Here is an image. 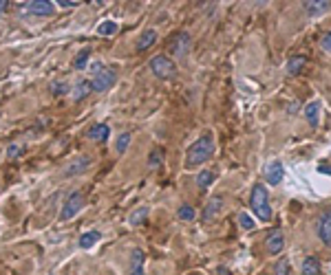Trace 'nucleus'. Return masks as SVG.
<instances>
[{"label": "nucleus", "instance_id": "obj_1", "mask_svg": "<svg viewBox=\"0 0 331 275\" xmlns=\"http://www.w3.org/2000/svg\"><path fill=\"white\" fill-rule=\"evenodd\" d=\"M212 154H214V139H212V134H203L201 139H197V141L190 145L188 156H185V168H197V165L206 163Z\"/></svg>", "mask_w": 331, "mask_h": 275}, {"label": "nucleus", "instance_id": "obj_2", "mask_svg": "<svg viewBox=\"0 0 331 275\" xmlns=\"http://www.w3.org/2000/svg\"><path fill=\"white\" fill-rule=\"evenodd\" d=\"M250 205L252 209H254L256 218L261 220V223H267V220H272V207H269V192L265 185H254L252 187V196H250Z\"/></svg>", "mask_w": 331, "mask_h": 275}, {"label": "nucleus", "instance_id": "obj_3", "mask_svg": "<svg viewBox=\"0 0 331 275\" xmlns=\"http://www.w3.org/2000/svg\"><path fill=\"white\" fill-rule=\"evenodd\" d=\"M150 71L159 79H172L177 75V64H174L168 55H155V58L150 60Z\"/></svg>", "mask_w": 331, "mask_h": 275}, {"label": "nucleus", "instance_id": "obj_4", "mask_svg": "<svg viewBox=\"0 0 331 275\" xmlns=\"http://www.w3.org/2000/svg\"><path fill=\"white\" fill-rule=\"evenodd\" d=\"M117 82V71L115 69H108V66H104L100 73H95L93 79H91V86L95 93H106L108 88H113Z\"/></svg>", "mask_w": 331, "mask_h": 275}, {"label": "nucleus", "instance_id": "obj_5", "mask_svg": "<svg viewBox=\"0 0 331 275\" xmlns=\"http://www.w3.org/2000/svg\"><path fill=\"white\" fill-rule=\"evenodd\" d=\"M84 194L82 192H73L69 198H66V203H64V207H62V213H60V218L62 220H71L73 216H77L80 213V209L84 207Z\"/></svg>", "mask_w": 331, "mask_h": 275}, {"label": "nucleus", "instance_id": "obj_6", "mask_svg": "<svg viewBox=\"0 0 331 275\" xmlns=\"http://www.w3.org/2000/svg\"><path fill=\"white\" fill-rule=\"evenodd\" d=\"M168 46H170V53L174 58H183V55L190 51V35L185 31H179L177 35L170 38V44Z\"/></svg>", "mask_w": 331, "mask_h": 275}, {"label": "nucleus", "instance_id": "obj_7", "mask_svg": "<svg viewBox=\"0 0 331 275\" xmlns=\"http://www.w3.org/2000/svg\"><path fill=\"white\" fill-rule=\"evenodd\" d=\"M285 247V238H282V231L280 229H274L272 234L265 238V249H267L269 255H278Z\"/></svg>", "mask_w": 331, "mask_h": 275}, {"label": "nucleus", "instance_id": "obj_8", "mask_svg": "<svg viewBox=\"0 0 331 275\" xmlns=\"http://www.w3.org/2000/svg\"><path fill=\"white\" fill-rule=\"evenodd\" d=\"M318 238L324 247H331V209H327L318 220Z\"/></svg>", "mask_w": 331, "mask_h": 275}, {"label": "nucleus", "instance_id": "obj_9", "mask_svg": "<svg viewBox=\"0 0 331 275\" xmlns=\"http://www.w3.org/2000/svg\"><path fill=\"white\" fill-rule=\"evenodd\" d=\"M282 174H285V170H282V163L278 161V158L265 168V179H267L269 185H278V183L282 181Z\"/></svg>", "mask_w": 331, "mask_h": 275}, {"label": "nucleus", "instance_id": "obj_10", "mask_svg": "<svg viewBox=\"0 0 331 275\" xmlns=\"http://www.w3.org/2000/svg\"><path fill=\"white\" fill-rule=\"evenodd\" d=\"M53 3H46V0H31L27 5V11L29 14H35V16H51L53 14Z\"/></svg>", "mask_w": 331, "mask_h": 275}, {"label": "nucleus", "instance_id": "obj_11", "mask_svg": "<svg viewBox=\"0 0 331 275\" xmlns=\"http://www.w3.org/2000/svg\"><path fill=\"white\" fill-rule=\"evenodd\" d=\"M221 209H223V196H219V194H216V196L210 198V203L206 205V209H203V220H206V223L214 220V216Z\"/></svg>", "mask_w": 331, "mask_h": 275}, {"label": "nucleus", "instance_id": "obj_12", "mask_svg": "<svg viewBox=\"0 0 331 275\" xmlns=\"http://www.w3.org/2000/svg\"><path fill=\"white\" fill-rule=\"evenodd\" d=\"M303 7L307 9V14H309V16H320L327 9H331V3H329V0H307Z\"/></svg>", "mask_w": 331, "mask_h": 275}, {"label": "nucleus", "instance_id": "obj_13", "mask_svg": "<svg viewBox=\"0 0 331 275\" xmlns=\"http://www.w3.org/2000/svg\"><path fill=\"white\" fill-rule=\"evenodd\" d=\"M91 93H93L91 79H77L75 86H73V99H75V101H82L84 97H88Z\"/></svg>", "mask_w": 331, "mask_h": 275}, {"label": "nucleus", "instance_id": "obj_14", "mask_svg": "<svg viewBox=\"0 0 331 275\" xmlns=\"http://www.w3.org/2000/svg\"><path fill=\"white\" fill-rule=\"evenodd\" d=\"M320 108H322L320 101H311L305 106V117L309 121V126L318 128V124H320Z\"/></svg>", "mask_w": 331, "mask_h": 275}, {"label": "nucleus", "instance_id": "obj_15", "mask_svg": "<svg viewBox=\"0 0 331 275\" xmlns=\"http://www.w3.org/2000/svg\"><path fill=\"white\" fill-rule=\"evenodd\" d=\"M88 165H91V156H77L73 163L69 165V168H66V176H75V174H82L84 170L88 168Z\"/></svg>", "mask_w": 331, "mask_h": 275}, {"label": "nucleus", "instance_id": "obj_16", "mask_svg": "<svg viewBox=\"0 0 331 275\" xmlns=\"http://www.w3.org/2000/svg\"><path fill=\"white\" fill-rule=\"evenodd\" d=\"M157 42V33L153 31V29H146L141 35H139V40H137V51L144 53V51H148L150 46Z\"/></svg>", "mask_w": 331, "mask_h": 275}, {"label": "nucleus", "instance_id": "obj_17", "mask_svg": "<svg viewBox=\"0 0 331 275\" xmlns=\"http://www.w3.org/2000/svg\"><path fill=\"white\" fill-rule=\"evenodd\" d=\"M108 132H111V128H108L106 124H98V126H93L91 130L86 132V137L91 139V141H106Z\"/></svg>", "mask_w": 331, "mask_h": 275}, {"label": "nucleus", "instance_id": "obj_18", "mask_svg": "<svg viewBox=\"0 0 331 275\" xmlns=\"http://www.w3.org/2000/svg\"><path fill=\"white\" fill-rule=\"evenodd\" d=\"M144 251H139V249H135V251L130 253V273L128 275H144Z\"/></svg>", "mask_w": 331, "mask_h": 275}, {"label": "nucleus", "instance_id": "obj_19", "mask_svg": "<svg viewBox=\"0 0 331 275\" xmlns=\"http://www.w3.org/2000/svg\"><path fill=\"white\" fill-rule=\"evenodd\" d=\"M216 174L212 172V170H203V172H199L197 176V185H199V192H208V187L214 183Z\"/></svg>", "mask_w": 331, "mask_h": 275}, {"label": "nucleus", "instance_id": "obj_20", "mask_svg": "<svg viewBox=\"0 0 331 275\" xmlns=\"http://www.w3.org/2000/svg\"><path fill=\"white\" fill-rule=\"evenodd\" d=\"M305 64H307L305 55H296V58H292L290 62H287V73H290V75H300L305 69Z\"/></svg>", "mask_w": 331, "mask_h": 275}, {"label": "nucleus", "instance_id": "obj_21", "mask_svg": "<svg viewBox=\"0 0 331 275\" xmlns=\"http://www.w3.org/2000/svg\"><path fill=\"white\" fill-rule=\"evenodd\" d=\"M148 213H150V209H148L146 205H144V207H139V209H135V211L130 213V216H128V223L132 225V227H139V225L146 223Z\"/></svg>", "mask_w": 331, "mask_h": 275}, {"label": "nucleus", "instance_id": "obj_22", "mask_svg": "<svg viewBox=\"0 0 331 275\" xmlns=\"http://www.w3.org/2000/svg\"><path fill=\"white\" fill-rule=\"evenodd\" d=\"M161 165H164V150H161V148L150 150V154H148V168L155 170V168H161Z\"/></svg>", "mask_w": 331, "mask_h": 275}, {"label": "nucleus", "instance_id": "obj_23", "mask_svg": "<svg viewBox=\"0 0 331 275\" xmlns=\"http://www.w3.org/2000/svg\"><path fill=\"white\" fill-rule=\"evenodd\" d=\"M320 260L318 258H307L305 262H303V273L305 275H318L320 273Z\"/></svg>", "mask_w": 331, "mask_h": 275}, {"label": "nucleus", "instance_id": "obj_24", "mask_svg": "<svg viewBox=\"0 0 331 275\" xmlns=\"http://www.w3.org/2000/svg\"><path fill=\"white\" fill-rule=\"evenodd\" d=\"M88 58H91V51H88V48L80 51V53L75 55V60H73V69L75 71H84L88 66Z\"/></svg>", "mask_w": 331, "mask_h": 275}, {"label": "nucleus", "instance_id": "obj_25", "mask_svg": "<svg viewBox=\"0 0 331 275\" xmlns=\"http://www.w3.org/2000/svg\"><path fill=\"white\" fill-rule=\"evenodd\" d=\"M100 238H102L100 231H86V234H82V238H80V247L82 249H91Z\"/></svg>", "mask_w": 331, "mask_h": 275}, {"label": "nucleus", "instance_id": "obj_26", "mask_svg": "<svg viewBox=\"0 0 331 275\" xmlns=\"http://www.w3.org/2000/svg\"><path fill=\"white\" fill-rule=\"evenodd\" d=\"M177 216L181 220H185V223H190V220H195L197 211H195V207H192V205H181V207H179V211H177Z\"/></svg>", "mask_w": 331, "mask_h": 275}, {"label": "nucleus", "instance_id": "obj_27", "mask_svg": "<svg viewBox=\"0 0 331 275\" xmlns=\"http://www.w3.org/2000/svg\"><path fill=\"white\" fill-rule=\"evenodd\" d=\"M49 90H51V95H56V97L66 95V93H69V84H66V82H51Z\"/></svg>", "mask_w": 331, "mask_h": 275}, {"label": "nucleus", "instance_id": "obj_28", "mask_svg": "<svg viewBox=\"0 0 331 275\" xmlns=\"http://www.w3.org/2000/svg\"><path fill=\"white\" fill-rule=\"evenodd\" d=\"M117 31V24L113 22V20H106V22H102L100 27H98V33L100 35H113Z\"/></svg>", "mask_w": 331, "mask_h": 275}, {"label": "nucleus", "instance_id": "obj_29", "mask_svg": "<svg viewBox=\"0 0 331 275\" xmlns=\"http://www.w3.org/2000/svg\"><path fill=\"white\" fill-rule=\"evenodd\" d=\"M128 143H130V132H122V134H119V139H117V143H115V148H117L119 154H122V152H126Z\"/></svg>", "mask_w": 331, "mask_h": 275}, {"label": "nucleus", "instance_id": "obj_30", "mask_svg": "<svg viewBox=\"0 0 331 275\" xmlns=\"http://www.w3.org/2000/svg\"><path fill=\"white\" fill-rule=\"evenodd\" d=\"M239 225H241V227H243L245 231H252V229L256 227V225H254V220L250 218V213H245V211L239 216Z\"/></svg>", "mask_w": 331, "mask_h": 275}, {"label": "nucleus", "instance_id": "obj_31", "mask_svg": "<svg viewBox=\"0 0 331 275\" xmlns=\"http://www.w3.org/2000/svg\"><path fill=\"white\" fill-rule=\"evenodd\" d=\"M320 48H322L324 53H331V31L322 33V38H320Z\"/></svg>", "mask_w": 331, "mask_h": 275}, {"label": "nucleus", "instance_id": "obj_32", "mask_svg": "<svg viewBox=\"0 0 331 275\" xmlns=\"http://www.w3.org/2000/svg\"><path fill=\"white\" fill-rule=\"evenodd\" d=\"M276 275H290V262L285 258H280L278 266H276Z\"/></svg>", "mask_w": 331, "mask_h": 275}, {"label": "nucleus", "instance_id": "obj_33", "mask_svg": "<svg viewBox=\"0 0 331 275\" xmlns=\"http://www.w3.org/2000/svg\"><path fill=\"white\" fill-rule=\"evenodd\" d=\"M7 154H9L11 158H14V156L20 154V148H18V145H9V148H7Z\"/></svg>", "mask_w": 331, "mask_h": 275}, {"label": "nucleus", "instance_id": "obj_34", "mask_svg": "<svg viewBox=\"0 0 331 275\" xmlns=\"http://www.w3.org/2000/svg\"><path fill=\"white\" fill-rule=\"evenodd\" d=\"M60 7H77V3H75V0H60Z\"/></svg>", "mask_w": 331, "mask_h": 275}, {"label": "nucleus", "instance_id": "obj_35", "mask_svg": "<svg viewBox=\"0 0 331 275\" xmlns=\"http://www.w3.org/2000/svg\"><path fill=\"white\" fill-rule=\"evenodd\" d=\"M7 7H9L7 0H0V14H5V9H7Z\"/></svg>", "mask_w": 331, "mask_h": 275}, {"label": "nucleus", "instance_id": "obj_36", "mask_svg": "<svg viewBox=\"0 0 331 275\" xmlns=\"http://www.w3.org/2000/svg\"><path fill=\"white\" fill-rule=\"evenodd\" d=\"M287 110H290V113H294V110H298V101H296V103H290V108H287Z\"/></svg>", "mask_w": 331, "mask_h": 275}]
</instances>
